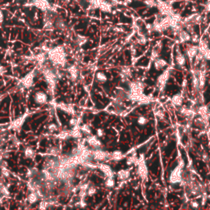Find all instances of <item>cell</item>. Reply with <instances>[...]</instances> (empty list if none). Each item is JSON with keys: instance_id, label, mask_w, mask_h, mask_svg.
I'll use <instances>...</instances> for the list:
<instances>
[{"instance_id": "6da1fadb", "label": "cell", "mask_w": 210, "mask_h": 210, "mask_svg": "<svg viewBox=\"0 0 210 210\" xmlns=\"http://www.w3.org/2000/svg\"><path fill=\"white\" fill-rule=\"evenodd\" d=\"M49 57L53 63L56 65L63 67L66 63V53L62 46H57L49 51Z\"/></svg>"}, {"instance_id": "7a4b0ae2", "label": "cell", "mask_w": 210, "mask_h": 210, "mask_svg": "<svg viewBox=\"0 0 210 210\" xmlns=\"http://www.w3.org/2000/svg\"><path fill=\"white\" fill-rule=\"evenodd\" d=\"M184 167V163L182 161L172 171L169 177V182L172 184H177L182 182V168Z\"/></svg>"}, {"instance_id": "3957f363", "label": "cell", "mask_w": 210, "mask_h": 210, "mask_svg": "<svg viewBox=\"0 0 210 210\" xmlns=\"http://www.w3.org/2000/svg\"><path fill=\"white\" fill-rule=\"evenodd\" d=\"M44 76L45 78L46 81L49 85V89L53 90L54 88H55V85H56V82H57V76L56 74L54 73L52 70L50 69H45L44 72Z\"/></svg>"}, {"instance_id": "277c9868", "label": "cell", "mask_w": 210, "mask_h": 210, "mask_svg": "<svg viewBox=\"0 0 210 210\" xmlns=\"http://www.w3.org/2000/svg\"><path fill=\"white\" fill-rule=\"evenodd\" d=\"M137 165H138V174L139 176L141 177L143 180H146L148 177V167L145 161V159L143 158V155L140 156V158H139L137 160Z\"/></svg>"}, {"instance_id": "5b68a950", "label": "cell", "mask_w": 210, "mask_h": 210, "mask_svg": "<svg viewBox=\"0 0 210 210\" xmlns=\"http://www.w3.org/2000/svg\"><path fill=\"white\" fill-rule=\"evenodd\" d=\"M129 88H130V94L140 95V94H143L145 85L140 81H133L130 83Z\"/></svg>"}, {"instance_id": "8992f818", "label": "cell", "mask_w": 210, "mask_h": 210, "mask_svg": "<svg viewBox=\"0 0 210 210\" xmlns=\"http://www.w3.org/2000/svg\"><path fill=\"white\" fill-rule=\"evenodd\" d=\"M169 78V71L167 70L164 72L159 75V77L157 78V86L159 87L160 90H163L167 84V80Z\"/></svg>"}, {"instance_id": "52a82bcc", "label": "cell", "mask_w": 210, "mask_h": 210, "mask_svg": "<svg viewBox=\"0 0 210 210\" xmlns=\"http://www.w3.org/2000/svg\"><path fill=\"white\" fill-rule=\"evenodd\" d=\"M34 101L38 104H45L48 101V96L45 92L43 91H38L34 94Z\"/></svg>"}, {"instance_id": "ba28073f", "label": "cell", "mask_w": 210, "mask_h": 210, "mask_svg": "<svg viewBox=\"0 0 210 210\" xmlns=\"http://www.w3.org/2000/svg\"><path fill=\"white\" fill-rule=\"evenodd\" d=\"M32 4L41 9L42 11H47L50 9V5L46 0H34Z\"/></svg>"}, {"instance_id": "9c48e42d", "label": "cell", "mask_w": 210, "mask_h": 210, "mask_svg": "<svg viewBox=\"0 0 210 210\" xmlns=\"http://www.w3.org/2000/svg\"><path fill=\"white\" fill-rule=\"evenodd\" d=\"M93 156H94V159L98 161H102L104 160L107 158H108L110 156V154L106 152V151H103L100 149H98L96 151H94L93 152Z\"/></svg>"}, {"instance_id": "30bf717a", "label": "cell", "mask_w": 210, "mask_h": 210, "mask_svg": "<svg viewBox=\"0 0 210 210\" xmlns=\"http://www.w3.org/2000/svg\"><path fill=\"white\" fill-rule=\"evenodd\" d=\"M34 83V72H30L27 74L22 80V84L25 87L29 88L30 86H32Z\"/></svg>"}, {"instance_id": "8fae6325", "label": "cell", "mask_w": 210, "mask_h": 210, "mask_svg": "<svg viewBox=\"0 0 210 210\" xmlns=\"http://www.w3.org/2000/svg\"><path fill=\"white\" fill-rule=\"evenodd\" d=\"M87 142L88 144L92 146V147L95 148V149H99V148L102 146V143L101 141L95 136H90L87 138Z\"/></svg>"}, {"instance_id": "7c38bea8", "label": "cell", "mask_w": 210, "mask_h": 210, "mask_svg": "<svg viewBox=\"0 0 210 210\" xmlns=\"http://www.w3.org/2000/svg\"><path fill=\"white\" fill-rule=\"evenodd\" d=\"M99 169L103 172V174L107 177H113L114 173L112 168L107 164H99Z\"/></svg>"}, {"instance_id": "4fadbf2b", "label": "cell", "mask_w": 210, "mask_h": 210, "mask_svg": "<svg viewBox=\"0 0 210 210\" xmlns=\"http://www.w3.org/2000/svg\"><path fill=\"white\" fill-rule=\"evenodd\" d=\"M153 64H154L155 69L158 70V71H160V70L163 69L167 66V62L166 60H164V59H163V58L158 57L157 59L154 60V63Z\"/></svg>"}, {"instance_id": "5bb4252c", "label": "cell", "mask_w": 210, "mask_h": 210, "mask_svg": "<svg viewBox=\"0 0 210 210\" xmlns=\"http://www.w3.org/2000/svg\"><path fill=\"white\" fill-rule=\"evenodd\" d=\"M198 53H199V48L196 46H191L188 48V49L186 50V54L190 60H192L194 57H196Z\"/></svg>"}, {"instance_id": "9a60e30c", "label": "cell", "mask_w": 210, "mask_h": 210, "mask_svg": "<svg viewBox=\"0 0 210 210\" xmlns=\"http://www.w3.org/2000/svg\"><path fill=\"white\" fill-rule=\"evenodd\" d=\"M25 119H26V116H22L19 118H17V120H15L12 124L10 126L11 129H14V130H17L19 128H21V126L23 125L24 122H25Z\"/></svg>"}, {"instance_id": "2e32d148", "label": "cell", "mask_w": 210, "mask_h": 210, "mask_svg": "<svg viewBox=\"0 0 210 210\" xmlns=\"http://www.w3.org/2000/svg\"><path fill=\"white\" fill-rule=\"evenodd\" d=\"M183 103V96L181 94H176L175 95L172 97V103L174 104L175 106L181 107Z\"/></svg>"}, {"instance_id": "e0dca14e", "label": "cell", "mask_w": 210, "mask_h": 210, "mask_svg": "<svg viewBox=\"0 0 210 210\" xmlns=\"http://www.w3.org/2000/svg\"><path fill=\"white\" fill-rule=\"evenodd\" d=\"M42 174L47 182H53L55 179L54 174L52 172V171H49V169H47V168L44 169L42 171Z\"/></svg>"}, {"instance_id": "ac0fdd59", "label": "cell", "mask_w": 210, "mask_h": 210, "mask_svg": "<svg viewBox=\"0 0 210 210\" xmlns=\"http://www.w3.org/2000/svg\"><path fill=\"white\" fill-rule=\"evenodd\" d=\"M58 108L63 110L64 112L68 113L74 114L73 108L70 104H67V103H58Z\"/></svg>"}, {"instance_id": "d6986e66", "label": "cell", "mask_w": 210, "mask_h": 210, "mask_svg": "<svg viewBox=\"0 0 210 210\" xmlns=\"http://www.w3.org/2000/svg\"><path fill=\"white\" fill-rule=\"evenodd\" d=\"M117 177L121 181H125L130 177V171L127 170V169L120 170L117 172Z\"/></svg>"}, {"instance_id": "ffe728a7", "label": "cell", "mask_w": 210, "mask_h": 210, "mask_svg": "<svg viewBox=\"0 0 210 210\" xmlns=\"http://www.w3.org/2000/svg\"><path fill=\"white\" fill-rule=\"evenodd\" d=\"M209 108H208L207 106H205V105H202V106H200V107L198 108V113H199L205 120L207 119L208 115H209Z\"/></svg>"}, {"instance_id": "44dd1931", "label": "cell", "mask_w": 210, "mask_h": 210, "mask_svg": "<svg viewBox=\"0 0 210 210\" xmlns=\"http://www.w3.org/2000/svg\"><path fill=\"white\" fill-rule=\"evenodd\" d=\"M68 72L69 73H70V76H71L72 80L77 79L78 75H79V72H78L77 68H76V66H71V67L68 68Z\"/></svg>"}, {"instance_id": "7402d4cb", "label": "cell", "mask_w": 210, "mask_h": 210, "mask_svg": "<svg viewBox=\"0 0 210 210\" xmlns=\"http://www.w3.org/2000/svg\"><path fill=\"white\" fill-rule=\"evenodd\" d=\"M198 78H199V89H203L205 85V80H206V77H205V72L201 71L199 72V75H198Z\"/></svg>"}, {"instance_id": "603a6c76", "label": "cell", "mask_w": 210, "mask_h": 210, "mask_svg": "<svg viewBox=\"0 0 210 210\" xmlns=\"http://www.w3.org/2000/svg\"><path fill=\"white\" fill-rule=\"evenodd\" d=\"M180 113L182 114L185 117H193L194 116V112L192 110H190V109H189L187 108H184V107L181 108Z\"/></svg>"}, {"instance_id": "cb8c5ba5", "label": "cell", "mask_w": 210, "mask_h": 210, "mask_svg": "<svg viewBox=\"0 0 210 210\" xmlns=\"http://www.w3.org/2000/svg\"><path fill=\"white\" fill-rule=\"evenodd\" d=\"M39 200V194L35 191H31V193L28 195V201L30 204H34Z\"/></svg>"}, {"instance_id": "d4e9b609", "label": "cell", "mask_w": 210, "mask_h": 210, "mask_svg": "<svg viewBox=\"0 0 210 210\" xmlns=\"http://www.w3.org/2000/svg\"><path fill=\"white\" fill-rule=\"evenodd\" d=\"M110 156H111V159L116 160V161H119L124 158V154L122 153V151H119V150L114 151L113 153L110 154Z\"/></svg>"}, {"instance_id": "484cf974", "label": "cell", "mask_w": 210, "mask_h": 210, "mask_svg": "<svg viewBox=\"0 0 210 210\" xmlns=\"http://www.w3.org/2000/svg\"><path fill=\"white\" fill-rule=\"evenodd\" d=\"M95 77H96L97 80H98L99 82H100V83H104V82H106L107 80H108L107 76L105 75V73H103L102 72H97Z\"/></svg>"}, {"instance_id": "4316f807", "label": "cell", "mask_w": 210, "mask_h": 210, "mask_svg": "<svg viewBox=\"0 0 210 210\" xmlns=\"http://www.w3.org/2000/svg\"><path fill=\"white\" fill-rule=\"evenodd\" d=\"M24 154H25V157H26V159H34V155H35L34 150L30 147H27L26 149H25Z\"/></svg>"}, {"instance_id": "83f0119b", "label": "cell", "mask_w": 210, "mask_h": 210, "mask_svg": "<svg viewBox=\"0 0 210 210\" xmlns=\"http://www.w3.org/2000/svg\"><path fill=\"white\" fill-rule=\"evenodd\" d=\"M180 39L182 40V42H186V41L191 40V37H190V34L188 32L182 30L180 32Z\"/></svg>"}, {"instance_id": "f1b7e54d", "label": "cell", "mask_w": 210, "mask_h": 210, "mask_svg": "<svg viewBox=\"0 0 210 210\" xmlns=\"http://www.w3.org/2000/svg\"><path fill=\"white\" fill-rule=\"evenodd\" d=\"M176 63L180 66V67H183V66H185V64H186V58L185 57L181 54V53H179L176 57Z\"/></svg>"}, {"instance_id": "f546056e", "label": "cell", "mask_w": 210, "mask_h": 210, "mask_svg": "<svg viewBox=\"0 0 210 210\" xmlns=\"http://www.w3.org/2000/svg\"><path fill=\"white\" fill-rule=\"evenodd\" d=\"M111 7H112L111 4H109L108 3H106L104 1L99 6V8L103 11H111Z\"/></svg>"}, {"instance_id": "4dcf8cb0", "label": "cell", "mask_w": 210, "mask_h": 210, "mask_svg": "<svg viewBox=\"0 0 210 210\" xmlns=\"http://www.w3.org/2000/svg\"><path fill=\"white\" fill-rule=\"evenodd\" d=\"M70 136L73 138H80L81 137V132L78 128H75L70 133Z\"/></svg>"}, {"instance_id": "1f68e13d", "label": "cell", "mask_w": 210, "mask_h": 210, "mask_svg": "<svg viewBox=\"0 0 210 210\" xmlns=\"http://www.w3.org/2000/svg\"><path fill=\"white\" fill-rule=\"evenodd\" d=\"M76 43H77L80 46H81L83 45L85 42L87 41V38L85 37V36H82V35H77V36H76Z\"/></svg>"}, {"instance_id": "d6a6232c", "label": "cell", "mask_w": 210, "mask_h": 210, "mask_svg": "<svg viewBox=\"0 0 210 210\" xmlns=\"http://www.w3.org/2000/svg\"><path fill=\"white\" fill-rule=\"evenodd\" d=\"M56 27L58 30H65V28H66V24L64 23L63 20L58 19L57 21V22H56Z\"/></svg>"}, {"instance_id": "836d02e7", "label": "cell", "mask_w": 210, "mask_h": 210, "mask_svg": "<svg viewBox=\"0 0 210 210\" xmlns=\"http://www.w3.org/2000/svg\"><path fill=\"white\" fill-rule=\"evenodd\" d=\"M148 122H149V120H148L147 117H144V116L139 117H138V119H137V122H138V124L140 126L146 125V124L148 123Z\"/></svg>"}, {"instance_id": "e575fe53", "label": "cell", "mask_w": 210, "mask_h": 210, "mask_svg": "<svg viewBox=\"0 0 210 210\" xmlns=\"http://www.w3.org/2000/svg\"><path fill=\"white\" fill-rule=\"evenodd\" d=\"M114 185H115V182H114L113 177H108L107 180L105 181V186L108 188L113 187Z\"/></svg>"}, {"instance_id": "d590c367", "label": "cell", "mask_w": 210, "mask_h": 210, "mask_svg": "<svg viewBox=\"0 0 210 210\" xmlns=\"http://www.w3.org/2000/svg\"><path fill=\"white\" fill-rule=\"evenodd\" d=\"M97 192L96 188L94 186H89L88 190H87V195L89 196H93L95 195Z\"/></svg>"}, {"instance_id": "8d00e7d4", "label": "cell", "mask_w": 210, "mask_h": 210, "mask_svg": "<svg viewBox=\"0 0 210 210\" xmlns=\"http://www.w3.org/2000/svg\"><path fill=\"white\" fill-rule=\"evenodd\" d=\"M48 153L51 154V155H53V156H57L59 153V150L56 147H51L48 149Z\"/></svg>"}, {"instance_id": "74e56055", "label": "cell", "mask_w": 210, "mask_h": 210, "mask_svg": "<svg viewBox=\"0 0 210 210\" xmlns=\"http://www.w3.org/2000/svg\"><path fill=\"white\" fill-rule=\"evenodd\" d=\"M80 129H81V131H83L84 133H86V134H90L91 133L90 126L89 125H87V124H85V125L82 126Z\"/></svg>"}, {"instance_id": "f35d334b", "label": "cell", "mask_w": 210, "mask_h": 210, "mask_svg": "<svg viewBox=\"0 0 210 210\" xmlns=\"http://www.w3.org/2000/svg\"><path fill=\"white\" fill-rule=\"evenodd\" d=\"M44 28L45 29V30H53V23H52V21L50 20H48V21H46L45 22V27Z\"/></svg>"}, {"instance_id": "ab89813d", "label": "cell", "mask_w": 210, "mask_h": 210, "mask_svg": "<svg viewBox=\"0 0 210 210\" xmlns=\"http://www.w3.org/2000/svg\"><path fill=\"white\" fill-rule=\"evenodd\" d=\"M36 60L40 63H43L45 61V53H40L36 56Z\"/></svg>"}, {"instance_id": "60d3db41", "label": "cell", "mask_w": 210, "mask_h": 210, "mask_svg": "<svg viewBox=\"0 0 210 210\" xmlns=\"http://www.w3.org/2000/svg\"><path fill=\"white\" fill-rule=\"evenodd\" d=\"M2 175L5 177H9L10 176V171H8L6 167H2V171H1Z\"/></svg>"}, {"instance_id": "b9f144b4", "label": "cell", "mask_w": 210, "mask_h": 210, "mask_svg": "<svg viewBox=\"0 0 210 210\" xmlns=\"http://www.w3.org/2000/svg\"><path fill=\"white\" fill-rule=\"evenodd\" d=\"M137 160H138V159L136 158V156H131V157L128 158V159H127V164L131 165L132 163H137Z\"/></svg>"}, {"instance_id": "7bdbcfd3", "label": "cell", "mask_w": 210, "mask_h": 210, "mask_svg": "<svg viewBox=\"0 0 210 210\" xmlns=\"http://www.w3.org/2000/svg\"><path fill=\"white\" fill-rule=\"evenodd\" d=\"M49 203H47V202L43 201V202H41L40 204L39 208H40V209H46L49 208Z\"/></svg>"}, {"instance_id": "ee69618b", "label": "cell", "mask_w": 210, "mask_h": 210, "mask_svg": "<svg viewBox=\"0 0 210 210\" xmlns=\"http://www.w3.org/2000/svg\"><path fill=\"white\" fill-rule=\"evenodd\" d=\"M105 135V131H103V129L102 128H99L97 130V136L98 137H103Z\"/></svg>"}, {"instance_id": "f6af8a7d", "label": "cell", "mask_w": 210, "mask_h": 210, "mask_svg": "<svg viewBox=\"0 0 210 210\" xmlns=\"http://www.w3.org/2000/svg\"><path fill=\"white\" fill-rule=\"evenodd\" d=\"M48 129L50 131H55L57 130V127L56 124H53V123H52L49 126V127H48Z\"/></svg>"}, {"instance_id": "bcb514c9", "label": "cell", "mask_w": 210, "mask_h": 210, "mask_svg": "<svg viewBox=\"0 0 210 210\" xmlns=\"http://www.w3.org/2000/svg\"><path fill=\"white\" fill-rule=\"evenodd\" d=\"M58 136L60 137L61 139H67L68 137L71 136H70V134L68 133V132H62V133H60V135Z\"/></svg>"}, {"instance_id": "7dc6e473", "label": "cell", "mask_w": 210, "mask_h": 210, "mask_svg": "<svg viewBox=\"0 0 210 210\" xmlns=\"http://www.w3.org/2000/svg\"><path fill=\"white\" fill-rule=\"evenodd\" d=\"M0 190H1V192L2 194H3V195H6V196H7L8 194H9V192H8V190H7V189L6 187H1L0 188Z\"/></svg>"}, {"instance_id": "c3c4849f", "label": "cell", "mask_w": 210, "mask_h": 210, "mask_svg": "<svg viewBox=\"0 0 210 210\" xmlns=\"http://www.w3.org/2000/svg\"><path fill=\"white\" fill-rule=\"evenodd\" d=\"M156 116L159 117V119H163V118L164 117V113H163L162 111L159 110V111H157V113H156Z\"/></svg>"}, {"instance_id": "681fc988", "label": "cell", "mask_w": 210, "mask_h": 210, "mask_svg": "<svg viewBox=\"0 0 210 210\" xmlns=\"http://www.w3.org/2000/svg\"><path fill=\"white\" fill-rule=\"evenodd\" d=\"M204 57L206 60H210V49H209L207 51L204 53Z\"/></svg>"}, {"instance_id": "f907efd6", "label": "cell", "mask_w": 210, "mask_h": 210, "mask_svg": "<svg viewBox=\"0 0 210 210\" xmlns=\"http://www.w3.org/2000/svg\"><path fill=\"white\" fill-rule=\"evenodd\" d=\"M138 42H139V44H140V45H145V44L146 43V39H145V36L140 37L139 40H138Z\"/></svg>"}, {"instance_id": "816d5d0a", "label": "cell", "mask_w": 210, "mask_h": 210, "mask_svg": "<svg viewBox=\"0 0 210 210\" xmlns=\"http://www.w3.org/2000/svg\"><path fill=\"white\" fill-rule=\"evenodd\" d=\"M69 123L71 126H76L77 125V119L76 118H72L70 120Z\"/></svg>"}, {"instance_id": "f5cc1de1", "label": "cell", "mask_w": 210, "mask_h": 210, "mask_svg": "<svg viewBox=\"0 0 210 210\" xmlns=\"http://www.w3.org/2000/svg\"><path fill=\"white\" fill-rule=\"evenodd\" d=\"M79 205H80V207H81V208H85V206H86V203L85 202V200H84V199H82L80 201L79 203Z\"/></svg>"}, {"instance_id": "db71d44e", "label": "cell", "mask_w": 210, "mask_h": 210, "mask_svg": "<svg viewBox=\"0 0 210 210\" xmlns=\"http://www.w3.org/2000/svg\"><path fill=\"white\" fill-rule=\"evenodd\" d=\"M191 40H192V41L193 42H198L199 41V37H198V35L197 34H194L193 36L191 37Z\"/></svg>"}, {"instance_id": "11a10c76", "label": "cell", "mask_w": 210, "mask_h": 210, "mask_svg": "<svg viewBox=\"0 0 210 210\" xmlns=\"http://www.w3.org/2000/svg\"><path fill=\"white\" fill-rule=\"evenodd\" d=\"M145 3H146L147 5L151 6V7H152V6L154 5V1H153V0H146V1H145Z\"/></svg>"}, {"instance_id": "9f6ffc18", "label": "cell", "mask_w": 210, "mask_h": 210, "mask_svg": "<svg viewBox=\"0 0 210 210\" xmlns=\"http://www.w3.org/2000/svg\"><path fill=\"white\" fill-rule=\"evenodd\" d=\"M190 205H191V207H193L194 209H197V208L199 207V204H198L197 202H195V201L191 202V203H190Z\"/></svg>"}, {"instance_id": "6f0895ef", "label": "cell", "mask_w": 210, "mask_h": 210, "mask_svg": "<svg viewBox=\"0 0 210 210\" xmlns=\"http://www.w3.org/2000/svg\"><path fill=\"white\" fill-rule=\"evenodd\" d=\"M6 72V68L3 66H0V75H3Z\"/></svg>"}, {"instance_id": "680465c9", "label": "cell", "mask_w": 210, "mask_h": 210, "mask_svg": "<svg viewBox=\"0 0 210 210\" xmlns=\"http://www.w3.org/2000/svg\"><path fill=\"white\" fill-rule=\"evenodd\" d=\"M3 15L2 11H0V24L3 22Z\"/></svg>"}, {"instance_id": "91938a15", "label": "cell", "mask_w": 210, "mask_h": 210, "mask_svg": "<svg viewBox=\"0 0 210 210\" xmlns=\"http://www.w3.org/2000/svg\"><path fill=\"white\" fill-rule=\"evenodd\" d=\"M208 138H209V144H210V131L208 132Z\"/></svg>"}, {"instance_id": "94428289", "label": "cell", "mask_w": 210, "mask_h": 210, "mask_svg": "<svg viewBox=\"0 0 210 210\" xmlns=\"http://www.w3.org/2000/svg\"><path fill=\"white\" fill-rule=\"evenodd\" d=\"M0 204H1V199H0Z\"/></svg>"}]
</instances>
